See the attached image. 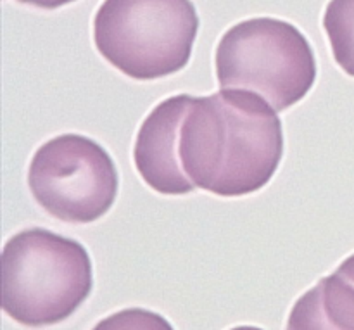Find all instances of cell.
I'll list each match as a JSON object with an SVG mask.
<instances>
[{
	"instance_id": "cell-1",
	"label": "cell",
	"mask_w": 354,
	"mask_h": 330,
	"mask_svg": "<svg viewBox=\"0 0 354 330\" xmlns=\"http://www.w3.org/2000/svg\"><path fill=\"white\" fill-rule=\"evenodd\" d=\"M178 149L194 185L220 197L249 196L279 169L282 121L258 93L221 89L209 97H194Z\"/></svg>"
},
{
	"instance_id": "cell-2",
	"label": "cell",
	"mask_w": 354,
	"mask_h": 330,
	"mask_svg": "<svg viewBox=\"0 0 354 330\" xmlns=\"http://www.w3.org/2000/svg\"><path fill=\"white\" fill-rule=\"evenodd\" d=\"M2 310L24 327L64 322L90 296L92 259L78 241L26 228L2 249Z\"/></svg>"
},
{
	"instance_id": "cell-3",
	"label": "cell",
	"mask_w": 354,
	"mask_h": 330,
	"mask_svg": "<svg viewBox=\"0 0 354 330\" xmlns=\"http://www.w3.org/2000/svg\"><path fill=\"white\" fill-rule=\"evenodd\" d=\"M199 31L192 0H104L93 44L123 75L140 82L182 71Z\"/></svg>"
},
{
	"instance_id": "cell-4",
	"label": "cell",
	"mask_w": 354,
	"mask_h": 330,
	"mask_svg": "<svg viewBox=\"0 0 354 330\" xmlns=\"http://www.w3.org/2000/svg\"><path fill=\"white\" fill-rule=\"evenodd\" d=\"M214 66L221 89L258 93L277 113L303 100L317 80L308 38L275 17L234 24L218 42Z\"/></svg>"
},
{
	"instance_id": "cell-5",
	"label": "cell",
	"mask_w": 354,
	"mask_h": 330,
	"mask_svg": "<svg viewBox=\"0 0 354 330\" xmlns=\"http://www.w3.org/2000/svg\"><path fill=\"white\" fill-rule=\"evenodd\" d=\"M28 187L50 217L66 223H92L113 208L120 176L102 145L83 135L64 134L37 149Z\"/></svg>"
},
{
	"instance_id": "cell-6",
	"label": "cell",
	"mask_w": 354,
	"mask_h": 330,
	"mask_svg": "<svg viewBox=\"0 0 354 330\" xmlns=\"http://www.w3.org/2000/svg\"><path fill=\"white\" fill-rule=\"evenodd\" d=\"M194 97L173 95L159 102L137 134L133 161L145 183L162 196H185L197 189L180 163V130Z\"/></svg>"
},
{
	"instance_id": "cell-7",
	"label": "cell",
	"mask_w": 354,
	"mask_h": 330,
	"mask_svg": "<svg viewBox=\"0 0 354 330\" xmlns=\"http://www.w3.org/2000/svg\"><path fill=\"white\" fill-rule=\"evenodd\" d=\"M286 330H354V286L341 275L324 277L294 303Z\"/></svg>"
},
{
	"instance_id": "cell-8",
	"label": "cell",
	"mask_w": 354,
	"mask_h": 330,
	"mask_svg": "<svg viewBox=\"0 0 354 330\" xmlns=\"http://www.w3.org/2000/svg\"><path fill=\"white\" fill-rule=\"evenodd\" d=\"M324 28L335 62L346 75L354 76V0H330L324 14Z\"/></svg>"
},
{
	"instance_id": "cell-9",
	"label": "cell",
	"mask_w": 354,
	"mask_h": 330,
	"mask_svg": "<svg viewBox=\"0 0 354 330\" xmlns=\"http://www.w3.org/2000/svg\"><path fill=\"white\" fill-rule=\"evenodd\" d=\"M92 330H175L162 315L144 308H128L100 320Z\"/></svg>"
},
{
	"instance_id": "cell-10",
	"label": "cell",
	"mask_w": 354,
	"mask_h": 330,
	"mask_svg": "<svg viewBox=\"0 0 354 330\" xmlns=\"http://www.w3.org/2000/svg\"><path fill=\"white\" fill-rule=\"evenodd\" d=\"M21 3H30V6L40 7V9H57V7L68 6L76 0H17Z\"/></svg>"
},
{
	"instance_id": "cell-11",
	"label": "cell",
	"mask_w": 354,
	"mask_h": 330,
	"mask_svg": "<svg viewBox=\"0 0 354 330\" xmlns=\"http://www.w3.org/2000/svg\"><path fill=\"white\" fill-rule=\"evenodd\" d=\"M335 273H337V275H341L342 279H346L349 284H353L354 286V255L349 256V258H346L344 262L339 265L337 272Z\"/></svg>"
},
{
	"instance_id": "cell-12",
	"label": "cell",
	"mask_w": 354,
	"mask_h": 330,
	"mask_svg": "<svg viewBox=\"0 0 354 330\" xmlns=\"http://www.w3.org/2000/svg\"><path fill=\"white\" fill-rule=\"evenodd\" d=\"M230 330H263V329L251 327V325H239V327H234V329H230Z\"/></svg>"
}]
</instances>
